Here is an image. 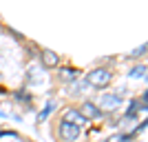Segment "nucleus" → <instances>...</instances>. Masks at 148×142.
I'll return each mask as SVG.
<instances>
[{
	"mask_svg": "<svg viewBox=\"0 0 148 142\" xmlns=\"http://www.w3.org/2000/svg\"><path fill=\"white\" fill-rule=\"evenodd\" d=\"M58 136H60L62 142H75L77 138H80V129L62 120V122L58 124Z\"/></svg>",
	"mask_w": 148,
	"mask_h": 142,
	"instance_id": "nucleus-1",
	"label": "nucleus"
},
{
	"mask_svg": "<svg viewBox=\"0 0 148 142\" xmlns=\"http://www.w3.org/2000/svg\"><path fill=\"white\" fill-rule=\"evenodd\" d=\"M62 120H64V122H69V124H73V127H77V129L88 127V120L82 116L77 109H66V111H64V116H62Z\"/></svg>",
	"mask_w": 148,
	"mask_h": 142,
	"instance_id": "nucleus-2",
	"label": "nucleus"
},
{
	"mask_svg": "<svg viewBox=\"0 0 148 142\" xmlns=\"http://www.w3.org/2000/svg\"><path fill=\"white\" fill-rule=\"evenodd\" d=\"M86 80L91 82L93 87H106L111 82V71H106V69H95V71L88 73Z\"/></svg>",
	"mask_w": 148,
	"mask_h": 142,
	"instance_id": "nucleus-3",
	"label": "nucleus"
},
{
	"mask_svg": "<svg viewBox=\"0 0 148 142\" xmlns=\"http://www.w3.org/2000/svg\"><path fill=\"white\" fill-rule=\"evenodd\" d=\"M82 116L86 118V120H88V118H102V111H99L93 102H84V107H82Z\"/></svg>",
	"mask_w": 148,
	"mask_h": 142,
	"instance_id": "nucleus-4",
	"label": "nucleus"
},
{
	"mask_svg": "<svg viewBox=\"0 0 148 142\" xmlns=\"http://www.w3.org/2000/svg\"><path fill=\"white\" fill-rule=\"evenodd\" d=\"M42 62L47 67H58L60 58H58V53H53V51H42Z\"/></svg>",
	"mask_w": 148,
	"mask_h": 142,
	"instance_id": "nucleus-5",
	"label": "nucleus"
},
{
	"mask_svg": "<svg viewBox=\"0 0 148 142\" xmlns=\"http://www.w3.org/2000/svg\"><path fill=\"white\" fill-rule=\"evenodd\" d=\"M60 78H62V80H64V82H71V80H75V78H77V71H75V69H69V67H64V69H62V71H60Z\"/></svg>",
	"mask_w": 148,
	"mask_h": 142,
	"instance_id": "nucleus-6",
	"label": "nucleus"
},
{
	"mask_svg": "<svg viewBox=\"0 0 148 142\" xmlns=\"http://www.w3.org/2000/svg\"><path fill=\"white\" fill-rule=\"evenodd\" d=\"M117 102H122V93H117V96H106L104 98V105H117Z\"/></svg>",
	"mask_w": 148,
	"mask_h": 142,
	"instance_id": "nucleus-7",
	"label": "nucleus"
},
{
	"mask_svg": "<svg viewBox=\"0 0 148 142\" xmlns=\"http://www.w3.org/2000/svg\"><path fill=\"white\" fill-rule=\"evenodd\" d=\"M130 76H135V78H144V76H146V67H144V64H139V67H135L133 69V73Z\"/></svg>",
	"mask_w": 148,
	"mask_h": 142,
	"instance_id": "nucleus-8",
	"label": "nucleus"
},
{
	"mask_svg": "<svg viewBox=\"0 0 148 142\" xmlns=\"http://www.w3.org/2000/svg\"><path fill=\"white\" fill-rule=\"evenodd\" d=\"M126 140V136H122V133H115V136H111L106 142H124Z\"/></svg>",
	"mask_w": 148,
	"mask_h": 142,
	"instance_id": "nucleus-9",
	"label": "nucleus"
},
{
	"mask_svg": "<svg viewBox=\"0 0 148 142\" xmlns=\"http://www.w3.org/2000/svg\"><path fill=\"white\" fill-rule=\"evenodd\" d=\"M49 111H53V102H49V105H47V109H44V111L40 113V120H44V118L49 116Z\"/></svg>",
	"mask_w": 148,
	"mask_h": 142,
	"instance_id": "nucleus-10",
	"label": "nucleus"
},
{
	"mask_svg": "<svg viewBox=\"0 0 148 142\" xmlns=\"http://www.w3.org/2000/svg\"><path fill=\"white\" fill-rule=\"evenodd\" d=\"M135 111H137V100H133V102H130V109H128V116H135Z\"/></svg>",
	"mask_w": 148,
	"mask_h": 142,
	"instance_id": "nucleus-11",
	"label": "nucleus"
}]
</instances>
